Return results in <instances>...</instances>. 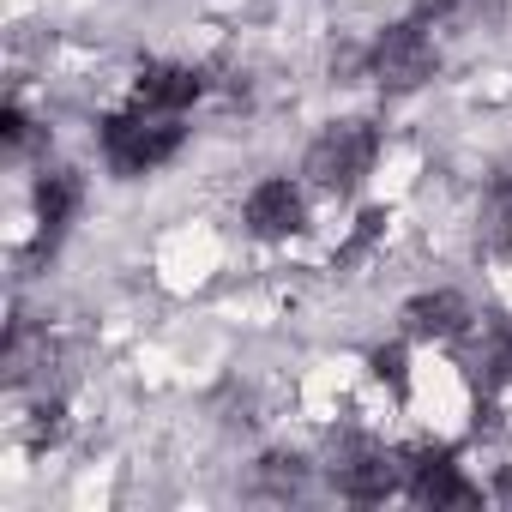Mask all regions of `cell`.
Returning <instances> with one entry per match:
<instances>
[{
  "label": "cell",
  "mask_w": 512,
  "mask_h": 512,
  "mask_svg": "<svg viewBox=\"0 0 512 512\" xmlns=\"http://www.w3.org/2000/svg\"><path fill=\"white\" fill-rule=\"evenodd\" d=\"M374 374H380L398 398L410 392V374H404V350H398V344H392V350H374Z\"/></svg>",
  "instance_id": "12"
},
{
  "label": "cell",
  "mask_w": 512,
  "mask_h": 512,
  "mask_svg": "<svg viewBox=\"0 0 512 512\" xmlns=\"http://www.w3.org/2000/svg\"><path fill=\"white\" fill-rule=\"evenodd\" d=\"M79 199H85V187H79V175H73V169H43V181H37V223H43L37 253L61 241V229L73 223Z\"/></svg>",
  "instance_id": "9"
},
{
  "label": "cell",
  "mask_w": 512,
  "mask_h": 512,
  "mask_svg": "<svg viewBox=\"0 0 512 512\" xmlns=\"http://www.w3.org/2000/svg\"><path fill=\"white\" fill-rule=\"evenodd\" d=\"M181 139H187L181 115L127 109V115H109L103 121V157H109L115 175H151V169H163L181 151Z\"/></svg>",
  "instance_id": "1"
},
{
  "label": "cell",
  "mask_w": 512,
  "mask_h": 512,
  "mask_svg": "<svg viewBox=\"0 0 512 512\" xmlns=\"http://www.w3.org/2000/svg\"><path fill=\"white\" fill-rule=\"evenodd\" d=\"M0 133H7V145H25V139H31V121H25V109H19V103L0 109Z\"/></svg>",
  "instance_id": "14"
},
{
  "label": "cell",
  "mask_w": 512,
  "mask_h": 512,
  "mask_svg": "<svg viewBox=\"0 0 512 512\" xmlns=\"http://www.w3.org/2000/svg\"><path fill=\"white\" fill-rule=\"evenodd\" d=\"M476 314L458 290H434V296H416L404 302V332L410 338H470Z\"/></svg>",
  "instance_id": "8"
},
{
  "label": "cell",
  "mask_w": 512,
  "mask_h": 512,
  "mask_svg": "<svg viewBox=\"0 0 512 512\" xmlns=\"http://www.w3.org/2000/svg\"><path fill=\"white\" fill-rule=\"evenodd\" d=\"M506 247H512V241H506Z\"/></svg>",
  "instance_id": "16"
},
{
  "label": "cell",
  "mask_w": 512,
  "mask_h": 512,
  "mask_svg": "<svg viewBox=\"0 0 512 512\" xmlns=\"http://www.w3.org/2000/svg\"><path fill=\"white\" fill-rule=\"evenodd\" d=\"M332 482L344 500H392L398 488H410V458L404 452H386L380 440H362V434H344L332 440Z\"/></svg>",
  "instance_id": "2"
},
{
  "label": "cell",
  "mask_w": 512,
  "mask_h": 512,
  "mask_svg": "<svg viewBox=\"0 0 512 512\" xmlns=\"http://www.w3.org/2000/svg\"><path fill=\"white\" fill-rule=\"evenodd\" d=\"M494 500L512 506V464H500V476H494Z\"/></svg>",
  "instance_id": "15"
},
{
  "label": "cell",
  "mask_w": 512,
  "mask_h": 512,
  "mask_svg": "<svg viewBox=\"0 0 512 512\" xmlns=\"http://www.w3.org/2000/svg\"><path fill=\"white\" fill-rule=\"evenodd\" d=\"M404 458H410V494H416L422 506H482V488L458 476V464H452L446 446H434V452L416 446V452H404Z\"/></svg>",
  "instance_id": "5"
},
{
  "label": "cell",
  "mask_w": 512,
  "mask_h": 512,
  "mask_svg": "<svg viewBox=\"0 0 512 512\" xmlns=\"http://www.w3.org/2000/svg\"><path fill=\"white\" fill-rule=\"evenodd\" d=\"M368 73L386 85V91H416L440 73V49L434 37L422 31V19H404V25H386L374 55H368Z\"/></svg>",
  "instance_id": "4"
},
{
  "label": "cell",
  "mask_w": 512,
  "mask_h": 512,
  "mask_svg": "<svg viewBox=\"0 0 512 512\" xmlns=\"http://www.w3.org/2000/svg\"><path fill=\"white\" fill-rule=\"evenodd\" d=\"M205 97V73L199 67H175V61H151L139 67L133 79V109H151V115H181L187 103Z\"/></svg>",
  "instance_id": "6"
},
{
  "label": "cell",
  "mask_w": 512,
  "mask_h": 512,
  "mask_svg": "<svg viewBox=\"0 0 512 512\" xmlns=\"http://www.w3.org/2000/svg\"><path fill=\"white\" fill-rule=\"evenodd\" d=\"M253 488L272 494V500H290V494L308 488V464L296 452H272V458H260V470H253Z\"/></svg>",
  "instance_id": "11"
},
{
  "label": "cell",
  "mask_w": 512,
  "mask_h": 512,
  "mask_svg": "<svg viewBox=\"0 0 512 512\" xmlns=\"http://www.w3.org/2000/svg\"><path fill=\"white\" fill-rule=\"evenodd\" d=\"M380 229H386V211H368V217L356 223V235H350V247L338 253V266H350V260H356V253H362V247H368V241H374Z\"/></svg>",
  "instance_id": "13"
},
{
  "label": "cell",
  "mask_w": 512,
  "mask_h": 512,
  "mask_svg": "<svg viewBox=\"0 0 512 512\" xmlns=\"http://www.w3.org/2000/svg\"><path fill=\"white\" fill-rule=\"evenodd\" d=\"M247 229L260 235V241H290V235H302L308 229V205H302V193L290 187V181H260L247 193Z\"/></svg>",
  "instance_id": "7"
},
{
  "label": "cell",
  "mask_w": 512,
  "mask_h": 512,
  "mask_svg": "<svg viewBox=\"0 0 512 512\" xmlns=\"http://www.w3.org/2000/svg\"><path fill=\"white\" fill-rule=\"evenodd\" d=\"M374 151H380L374 121H332L308 145V181L320 193H356L368 181V169H374Z\"/></svg>",
  "instance_id": "3"
},
{
  "label": "cell",
  "mask_w": 512,
  "mask_h": 512,
  "mask_svg": "<svg viewBox=\"0 0 512 512\" xmlns=\"http://www.w3.org/2000/svg\"><path fill=\"white\" fill-rule=\"evenodd\" d=\"M416 19L428 25H458V31H482L506 19V0H416Z\"/></svg>",
  "instance_id": "10"
}]
</instances>
